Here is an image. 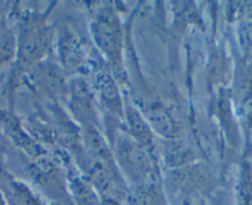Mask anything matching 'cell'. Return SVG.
<instances>
[{
  "mask_svg": "<svg viewBox=\"0 0 252 205\" xmlns=\"http://www.w3.org/2000/svg\"><path fill=\"white\" fill-rule=\"evenodd\" d=\"M0 205H4V199L1 197V194H0Z\"/></svg>",
  "mask_w": 252,
  "mask_h": 205,
  "instance_id": "ba28073f",
  "label": "cell"
},
{
  "mask_svg": "<svg viewBox=\"0 0 252 205\" xmlns=\"http://www.w3.org/2000/svg\"><path fill=\"white\" fill-rule=\"evenodd\" d=\"M48 46V30L38 18L26 21L21 30L18 46L19 59L23 63H32L43 56Z\"/></svg>",
  "mask_w": 252,
  "mask_h": 205,
  "instance_id": "7a4b0ae2",
  "label": "cell"
},
{
  "mask_svg": "<svg viewBox=\"0 0 252 205\" xmlns=\"http://www.w3.org/2000/svg\"><path fill=\"white\" fill-rule=\"evenodd\" d=\"M94 38L99 50L109 62L116 64L121 59V31L118 18L111 11H104L94 24Z\"/></svg>",
  "mask_w": 252,
  "mask_h": 205,
  "instance_id": "6da1fadb",
  "label": "cell"
},
{
  "mask_svg": "<svg viewBox=\"0 0 252 205\" xmlns=\"http://www.w3.org/2000/svg\"><path fill=\"white\" fill-rule=\"evenodd\" d=\"M126 120H127V125H129L130 136L136 140L144 147L151 146L152 134L150 131L149 125L140 117L139 113L129 108L126 110Z\"/></svg>",
  "mask_w": 252,
  "mask_h": 205,
  "instance_id": "277c9868",
  "label": "cell"
},
{
  "mask_svg": "<svg viewBox=\"0 0 252 205\" xmlns=\"http://www.w3.org/2000/svg\"><path fill=\"white\" fill-rule=\"evenodd\" d=\"M99 89H100L101 96L108 104V107L114 112L120 113V100H119L118 89L108 76L103 77L99 81Z\"/></svg>",
  "mask_w": 252,
  "mask_h": 205,
  "instance_id": "5b68a950",
  "label": "cell"
},
{
  "mask_svg": "<svg viewBox=\"0 0 252 205\" xmlns=\"http://www.w3.org/2000/svg\"><path fill=\"white\" fill-rule=\"evenodd\" d=\"M15 38L5 24L0 23V63L9 61L15 54Z\"/></svg>",
  "mask_w": 252,
  "mask_h": 205,
  "instance_id": "8992f818",
  "label": "cell"
},
{
  "mask_svg": "<svg viewBox=\"0 0 252 205\" xmlns=\"http://www.w3.org/2000/svg\"><path fill=\"white\" fill-rule=\"evenodd\" d=\"M116 155L119 162L125 166L131 172H141V170H147L149 158L147 152L141 144L132 137L119 136L115 146Z\"/></svg>",
  "mask_w": 252,
  "mask_h": 205,
  "instance_id": "3957f363",
  "label": "cell"
},
{
  "mask_svg": "<svg viewBox=\"0 0 252 205\" xmlns=\"http://www.w3.org/2000/svg\"><path fill=\"white\" fill-rule=\"evenodd\" d=\"M150 115V121L151 124L156 127V130L161 134H171L172 132V121L168 117V115L166 114L164 110L161 109H152L149 112Z\"/></svg>",
  "mask_w": 252,
  "mask_h": 205,
  "instance_id": "52a82bcc",
  "label": "cell"
}]
</instances>
